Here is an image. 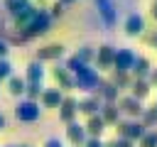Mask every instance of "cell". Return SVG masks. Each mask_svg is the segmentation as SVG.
<instances>
[{
	"label": "cell",
	"mask_w": 157,
	"mask_h": 147,
	"mask_svg": "<svg viewBox=\"0 0 157 147\" xmlns=\"http://www.w3.org/2000/svg\"><path fill=\"white\" fill-rule=\"evenodd\" d=\"M44 147H64V142H61L59 137H49V140L44 142Z\"/></svg>",
	"instance_id": "35"
},
{
	"label": "cell",
	"mask_w": 157,
	"mask_h": 147,
	"mask_svg": "<svg viewBox=\"0 0 157 147\" xmlns=\"http://www.w3.org/2000/svg\"><path fill=\"white\" fill-rule=\"evenodd\" d=\"M135 51L123 47V49H115V59H113V71H123V74H130L132 64H135Z\"/></svg>",
	"instance_id": "6"
},
{
	"label": "cell",
	"mask_w": 157,
	"mask_h": 147,
	"mask_svg": "<svg viewBox=\"0 0 157 147\" xmlns=\"http://www.w3.org/2000/svg\"><path fill=\"white\" fill-rule=\"evenodd\" d=\"M12 76V64L10 59H0V81H7Z\"/></svg>",
	"instance_id": "30"
},
{
	"label": "cell",
	"mask_w": 157,
	"mask_h": 147,
	"mask_svg": "<svg viewBox=\"0 0 157 147\" xmlns=\"http://www.w3.org/2000/svg\"><path fill=\"white\" fill-rule=\"evenodd\" d=\"M49 15H52V20H54V17H61V15H64V5L56 0V2L49 7Z\"/></svg>",
	"instance_id": "32"
},
{
	"label": "cell",
	"mask_w": 157,
	"mask_h": 147,
	"mask_svg": "<svg viewBox=\"0 0 157 147\" xmlns=\"http://www.w3.org/2000/svg\"><path fill=\"white\" fill-rule=\"evenodd\" d=\"M83 66H88V64H83V61H81V59L76 56V54H71V56L66 59V64H64V69H66V71H71V74H76V71H81Z\"/></svg>",
	"instance_id": "28"
},
{
	"label": "cell",
	"mask_w": 157,
	"mask_h": 147,
	"mask_svg": "<svg viewBox=\"0 0 157 147\" xmlns=\"http://www.w3.org/2000/svg\"><path fill=\"white\" fill-rule=\"evenodd\" d=\"M7 54H10V44L0 37V59H7Z\"/></svg>",
	"instance_id": "34"
},
{
	"label": "cell",
	"mask_w": 157,
	"mask_h": 147,
	"mask_svg": "<svg viewBox=\"0 0 157 147\" xmlns=\"http://www.w3.org/2000/svg\"><path fill=\"white\" fill-rule=\"evenodd\" d=\"M2 127H5V115L0 113V130H2Z\"/></svg>",
	"instance_id": "39"
},
{
	"label": "cell",
	"mask_w": 157,
	"mask_h": 147,
	"mask_svg": "<svg viewBox=\"0 0 157 147\" xmlns=\"http://www.w3.org/2000/svg\"><path fill=\"white\" fill-rule=\"evenodd\" d=\"M44 76H47V71H44V64L42 61H29L27 64V69H25V81L27 83H44Z\"/></svg>",
	"instance_id": "15"
},
{
	"label": "cell",
	"mask_w": 157,
	"mask_h": 147,
	"mask_svg": "<svg viewBox=\"0 0 157 147\" xmlns=\"http://www.w3.org/2000/svg\"><path fill=\"white\" fill-rule=\"evenodd\" d=\"M96 7H98V15L103 20L105 27H115L118 22V7H115V0H93Z\"/></svg>",
	"instance_id": "7"
},
{
	"label": "cell",
	"mask_w": 157,
	"mask_h": 147,
	"mask_svg": "<svg viewBox=\"0 0 157 147\" xmlns=\"http://www.w3.org/2000/svg\"><path fill=\"white\" fill-rule=\"evenodd\" d=\"M150 12H152V17H155V20H157V0H155V2H152V7H150Z\"/></svg>",
	"instance_id": "37"
},
{
	"label": "cell",
	"mask_w": 157,
	"mask_h": 147,
	"mask_svg": "<svg viewBox=\"0 0 157 147\" xmlns=\"http://www.w3.org/2000/svg\"><path fill=\"white\" fill-rule=\"evenodd\" d=\"M118 91H123V88H130V83H132V76L130 74H123V71H113L110 74V78H108Z\"/></svg>",
	"instance_id": "23"
},
{
	"label": "cell",
	"mask_w": 157,
	"mask_h": 147,
	"mask_svg": "<svg viewBox=\"0 0 157 147\" xmlns=\"http://www.w3.org/2000/svg\"><path fill=\"white\" fill-rule=\"evenodd\" d=\"M123 29H125V34H128V37H140V34L145 32V17H142L140 12L128 15V20H125Z\"/></svg>",
	"instance_id": "14"
},
{
	"label": "cell",
	"mask_w": 157,
	"mask_h": 147,
	"mask_svg": "<svg viewBox=\"0 0 157 147\" xmlns=\"http://www.w3.org/2000/svg\"><path fill=\"white\" fill-rule=\"evenodd\" d=\"M140 123H142V127H145V130H147V127H157V103L142 110Z\"/></svg>",
	"instance_id": "25"
},
{
	"label": "cell",
	"mask_w": 157,
	"mask_h": 147,
	"mask_svg": "<svg viewBox=\"0 0 157 147\" xmlns=\"http://www.w3.org/2000/svg\"><path fill=\"white\" fill-rule=\"evenodd\" d=\"M15 147H29V145H15Z\"/></svg>",
	"instance_id": "41"
},
{
	"label": "cell",
	"mask_w": 157,
	"mask_h": 147,
	"mask_svg": "<svg viewBox=\"0 0 157 147\" xmlns=\"http://www.w3.org/2000/svg\"><path fill=\"white\" fill-rule=\"evenodd\" d=\"M150 44H155V47H157V32H155V34L150 37Z\"/></svg>",
	"instance_id": "38"
},
{
	"label": "cell",
	"mask_w": 157,
	"mask_h": 147,
	"mask_svg": "<svg viewBox=\"0 0 157 147\" xmlns=\"http://www.w3.org/2000/svg\"><path fill=\"white\" fill-rule=\"evenodd\" d=\"M115 130H118L115 137H125V140H130V142H137V140L147 132L140 120H120V123L115 125Z\"/></svg>",
	"instance_id": "5"
},
{
	"label": "cell",
	"mask_w": 157,
	"mask_h": 147,
	"mask_svg": "<svg viewBox=\"0 0 157 147\" xmlns=\"http://www.w3.org/2000/svg\"><path fill=\"white\" fill-rule=\"evenodd\" d=\"M147 81H150V86H157V66H152V71H150Z\"/></svg>",
	"instance_id": "36"
},
{
	"label": "cell",
	"mask_w": 157,
	"mask_h": 147,
	"mask_svg": "<svg viewBox=\"0 0 157 147\" xmlns=\"http://www.w3.org/2000/svg\"><path fill=\"white\" fill-rule=\"evenodd\" d=\"M12 147H15V145H12Z\"/></svg>",
	"instance_id": "43"
},
{
	"label": "cell",
	"mask_w": 157,
	"mask_h": 147,
	"mask_svg": "<svg viewBox=\"0 0 157 147\" xmlns=\"http://www.w3.org/2000/svg\"><path fill=\"white\" fill-rule=\"evenodd\" d=\"M76 56H78L83 64H88V66H91V61L96 59V49H93V47H88V44H83V47H78V49H76Z\"/></svg>",
	"instance_id": "26"
},
{
	"label": "cell",
	"mask_w": 157,
	"mask_h": 147,
	"mask_svg": "<svg viewBox=\"0 0 157 147\" xmlns=\"http://www.w3.org/2000/svg\"><path fill=\"white\" fill-rule=\"evenodd\" d=\"M52 78L56 81V88H59L61 93H64V91H74V88H76V83H74V74H71V71H66V69H64V66H59V64L52 69Z\"/></svg>",
	"instance_id": "8"
},
{
	"label": "cell",
	"mask_w": 157,
	"mask_h": 147,
	"mask_svg": "<svg viewBox=\"0 0 157 147\" xmlns=\"http://www.w3.org/2000/svg\"><path fill=\"white\" fill-rule=\"evenodd\" d=\"M42 91H44L42 83H27V86H25V98H27V100H39Z\"/></svg>",
	"instance_id": "27"
},
{
	"label": "cell",
	"mask_w": 157,
	"mask_h": 147,
	"mask_svg": "<svg viewBox=\"0 0 157 147\" xmlns=\"http://www.w3.org/2000/svg\"><path fill=\"white\" fill-rule=\"evenodd\" d=\"M150 91H152V86H150L147 78H132V83H130V96H132V98L145 100V98L150 96Z\"/></svg>",
	"instance_id": "19"
},
{
	"label": "cell",
	"mask_w": 157,
	"mask_h": 147,
	"mask_svg": "<svg viewBox=\"0 0 157 147\" xmlns=\"http://www.w3.org/2000/svg\"><path fill=\"white\" fill-rule=\"evenodd\" d=\"M39 115H42V108H39L37 100H27V98H22V100L15 105V118H17L20 123H37Z\"/></svg>",
	"instance_id": "3"
},
{
	"label": "cell",
	"mask_w": 157,
	"mask_h": 147,
	"mask_svg": "<svg viewBox=\"0 0 157 147\" xmlns=\"http://www.w3.org/2000/svg\"><path fill=\"white\" fill-rule=\"evenodd\" d=\"M0 5H2V0H0Z\"/></svg>",
	"instance_id": "42"
},
{
	"label": "cell",
	"mask_w": 157,
	"mask_h": 147,
	"mask_svg": "<svg viewBox=\"0 0 157 147\" xmlns=\"http://www.w3.org/2000/svg\"><path fill=\"white\" fill-rule=\"evenodd\" d=\"M150 71H152V61L147 56H135V64L130 69V76L132 78H147Z\"/></svg>",
	"instance_id": "18"
},
{
	"label": "cell",
	"mask_w": 157,
	"mask_h": 147,
	"mask_svg": "<svg viewBox=\"0 0 157 147\" xmlns=\"http://www.w3.org/2000/svg\"><path fill=\"white\" fill-rule=\"evenodd\" d=\"M115 105H118L120 115H128V120H140V115H142V110H145L142 100L132 98L130 93H128V96H120V98L115 100Z\"/></svg>",
	"instance_id": "4"
},
{
	"label": "cell",
	"mask_w": 157,
	"mask_h": 147,
	"mask_svg": "<svg viewBox=\"0 0 157 147\" xmlns=\"http://www.w3.org/2000/svg\"><path fill=\"white\" fill-rule=\"evenodd\" d=\"M29 5H32L29 0H2V7H5V12H7L12 20H15L17 15H22Z\"/></svg>",
	"instance_id": "22"
},
{
	"label": "cell",
	"mask_w": 157,
	"mask_h": 147,
	"mask_svg": "<svg viewBox=\"0 0 157 147\" xmlns=\"http://www.w3.org/2000/svg\"><path fill=\"white\" fill-rule=\"evenodd\" d=\"M101 105H103L101 98L91 93V96H83V98L78 100V113H83L86 118H91V115H98V113H101Z\"/></svg>",
	"instance_id": "16"
},
{
	"label": "cell",
	"mask_w": 157,
	"mask_h": 147,
	"mask_svg": "<svg viewBox=\"0 0 157 147\" xmlns=\"http://www.w3.org/2000/svg\"><path fill=\"white\" fill-rule=\"evenodd\" d=\"M105 147H135V142H130V140H125V137H115V140L105 142Z\"/></svg>",
	"instance_id": "31"
},
{
	"label": "cell",
	"mask_w": 157,
	"mask_h": 147,
	"mask_svg": "<svg viewBox=\"0 0 157 147\" xmlns=\"http://www.w3.org/2000/svg\"><path fill=\"white\" fill-rule=\"evenodd\" d=\"M93 96H98L101 103H115V100L120 98V91H118L108 78H101V83H98V88H96Z\"/></svg>",
	"instance_id": "12"
},
{
	"label": "cell",
	"mask_w": 157,
	"mask_h": 147,
	"mask_svg": "<svg viewBox=\"0 0 157 147\" xmlns=\"http://www.w3.org/2000/svg\"><path fill=\"white\" fill-rule=\"evenodd\" d=\"M66 140L74 145V147H83V142L88 140V135H86V127L81 125V123H69L66 125Z\"/></svg>",
	"instance_id": "13"
},
{
	"label": "cell",
	"mask_w": 157,
	"mask_h": 147,
	"mask_svg": "<svg viewBox=\"0 0 157 147\" xmlns=\"http://www.w3.org/2000/svg\"><path fill=\"white\" fill-rule=\"evenodd\" d=\"M83 147H105V142H103L101 137H88V140L83 142Z\"/></svg>",
	"instance_id": "33"
},
{
	"label": "cell",
	"mask_w": 157,
	"mask_h": 147,
	"mask_svg": "<svg viewBox=\"0 0 157 147\" xmlns=\"http://www.w3.org/2000/svg\"><path fill=\"white\" fill-rule=\"evenodd\" d=\"M25 86H27V81H25V76H10L7 78V91L12 93V96H25Z\"/></svg>",
	"instance_id": "24"
},
{
	"label": "cell",
	"mask_w": 157,
	"mask_h": 147,
	"mask_svg": "<svg viewBox=\"0 0 157 147\" xmlns=\"http://www.w3.org/2000/svg\"><path fill=\"white\" fill-rule=\"evenodd\" d=\"M64 56V44H59V42H54V44H44V47H39L37 49V61H59Z\"/></svg>",
	"instance_id": "10"
},
{
	"label": "cell",
	"mask_w": 157,
	"mask_h": 147,
	"mask_svg": "<svg viewBox=\"0 0 157 147\" xmlns=\"http://www.w3.org/2000/svg\"><path fill=\"white\" fill-rule=\"evenodd\" d=\"M49 29H52V15H49V10L47 7H37L34 15H32V20H29V24L22 29V34L27 39H34L39 34H47Z\"/></svg>",
	"instance_id": "1"
},
{
	"label": "cell",
	"mask_w": 157,
	"mask_h": 147,
	"mask_svg": "<svg viewBox=\"0 0 157 147\" xmlns=\"http://www.w3.org/2000/svg\"><path fill=\"white\" fill-rule=\"evenodd\" d=\"M140 147H157V130H147L140 140H137Z\"/></svg>",
	"instance_id": "29"
},
{
	"label": "cell",
	"mask_w": 157,
	"mask_h": 147,
	"mask_svg": "<svg viewBox=\"0 0 157 147\" xmlns=\"http://www.w3.org/2000/svg\"><path fill=\"white\" fill-rule=\"evenodd\" d=\"M98 115L103 118V123H105V125H118V123H120V110H118V105H115V103H103Z\"/></svg>",
	"instance_id": "20"
},
{
	"label": "cell",
	"mask_w": 157,
	"mask_h": 147,
	"mask_svg": "<svg viewBox=\"0 0 157 147\" xmlns=\"http://www.w3.org/2000/svg\"><path fill=\"white\" fill-rule=\"evenodd\" d=\"M74 83H76V88H81L86 96H91V93H96V88H98V83H101V74H98V69H93V66H83L81 71L74 74Z\"/></svg>",
	"instance_id": "2"
},
{
	"label": "cell",
	"mask_w": 157,
	"mask_h": 147,
	"mask_svg": "<svg viewBox=\"0 0 157 147\" xmlns=\"http://www.w3.org/2000/svg\"><path fill=\"white\" fill-rule=\"evenodd\" d=\"M83 127H86V135H88V137H101L103 130H105V123H103L101 115H91V118L86 120Z\"/></svg>",
	"instance_id": "21"
},
{
	"label": "cell",
	"mask_w": 157,
	"mask_h": 147,
	"mask_svg": "<svg viewBox=\"0 0 157 147\" xmlns=\"http://www.w3.org/2000/svg\"><path fill=\"white\" fill-rule=\"evenodd\" d=\"M61 5H71V2H76V0H59Z\"/></svg>",
	"instance_id": "40"
},
{
	"label": "cell",
	"mask_w": 157,
	"mask_h": 147,
	"mask_svg": "<svg viewBox=\"0 0 157 147\" xmlns=\"http://www.w3.org/2000/svg\"><path fill=\"white\" fill-rule=\"evenodd\" d=\"M61 100H64V93H61L59 88H44L42 96H39V103H42L44 108H56V110H59Z\"/></svg>",
	"instance_id": "17"
},
{
	"label": "cell",
	"mask_w": 157,
	"mask_h": 147,
	"mask_svg": "<svg viewBox=\"0 0 157 147\" xmlns=\"http://www.w3.org/2000/svg\"><path fill=\"white\" fill-rule=\"evenodd\" d=\"M113 59H115V47L113 44H101L96 49V66L98 69H113Z\"/></svg>",
	"instance_id": "11"
},
{
	"label": "cell",
	"mask_w": 157,
	"mask_h": 147,
	"mask_svg": "<svg viewBox=\"0 0 157 147\" xmlns=\"http://www.w3.org/2000/svg\"><path fill=\"white\" fill-rule=\"evenodd\" d=\"M76 115H78V100L74 96H64V100L59 105V120L69 125V123L76 120Z\"/></svg>",
	"instance_id": "9"
}]
</instances>
